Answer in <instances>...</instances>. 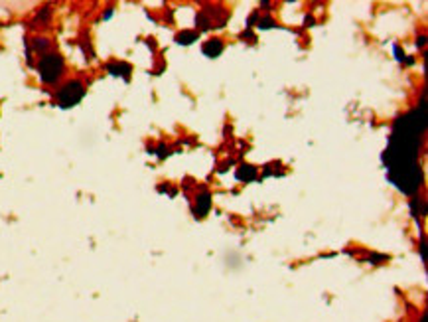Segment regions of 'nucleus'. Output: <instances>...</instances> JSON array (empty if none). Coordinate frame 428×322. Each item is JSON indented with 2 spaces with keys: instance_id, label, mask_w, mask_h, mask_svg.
<instances>
[{
  "instance_id": "1",
  "label": "nucleus",
  "mask_w": 428,
  "mask_h": 322,
  "mask_svg": "<svg viewBox=\"0 0 428 322\" xmlns=\"http://www.w3.org/2000/svg\"><path fill=\"white\" fill-rule=\"evenodd\" d=\"M387 178L397 186L401 192H405V194L410 196V194L418 192L420 182H422V172H420V168H418L416 162H410V164H403V166L391 168L389 174H387Z\"/></svg>"
},
{
  "instance_id": "2",
  "label": "nucleus",
  "mask_w": 428,
  "mask_h": 322,
  "mask_svg": "<svg viewBox=\"0 0 428 322\" xmlns=\"http://www.w3.org/2000/svg\"><path fill=\"white\" fill-rule=\"evenodd\" d=\"M64 69H66V62L57 51H47L38 62L40 79L45 85H53L55 81H59V77L64 75Z\"/></svg>"
},
{
  "instance_id": "3",
  "label": "nucleus",
  "mask_w": 428,
  "mask_h": 322,
  "mask_svg": "<svg viewBox=\"0 0 428 322\" xmlns=\"http://www.w3.org/2000/svg\"><path fill=\"white\" fill-rule=\"evenodd\" d=\"M57 103L59 107L64 109H69V107H75L83 97H85V85L79 81V79H69L68 83H64L57 91Z\"/></svg>"
},
{
  "instance_id": "4",
  "label": "nucleus",
  "mask_w": 428,
  "mask_h": 322,
  "mask_svg": "<svg viewBox=\"0 0 428 322\" xmlns=\"http://www.w3.org/2000/svg\"><path fill=\"white\" fill-rule=\"evenodd\" d=\"M209 207H211V196H209V192H202V194L196 198V207H194V211H196L198 218H203V216L209 211Z\"/></svg>"
},
{
  "instance_id": "5",
  "label": "nucleus",
  "mask_w": 428,
  "mask_h": 322,
  "mask_svg": "<svg viewBox=\"0 0 428 322\" xmlns=\"http://www.w3.org/2000/svg\"><path fill=\"white\" fill-rule=\"evenodd\" d=\"M221 51H223V42H221L219 38L207 40V42L203 44V53H205L207 58H217Z\"/></svg>"
},
{
  "instance_id": "6",
  "label": "nucleus",
  "mask_w": 428,
  "mask_h": 322,
  "mask_svg": "<svg viewBox=\"0 0 428 322\" xmlns=\"http://www.w3.org/2000/svg\"><path fill=\"white\" fill-rule=\"evenodd\" d=\"M107 69L111 71V75H123L125 79H129V73H131V66H127L123 62H113V64H109Z\"/></svg>"
},
{
  "instance_id": "7",
  "label": "nucleus",
  "mask_w": 428,
  "mask_h": 322,
  "mask_svg": "<svg viewBox=\"0 0 428 322\" xmlns=\"http://www.w3.org/2000/svg\"><path fill=\"white\" fill-rule=\"evenodd\" d=\"M255 176H257V168L251 166V164H243V166H239V170H237V178H239V180L249 182V180H253Z\"/></svg>"
},
{
  "instance_id": "8",
  "label": "nucleus",
  "mask_w": 428,
  "mask_h": 322,
  "mask_svg": "<svg viewBox=\"0 0 428 322\" xmlns=\"http://www.w3.org/2000/svg\"><path fill=\"white\" fill-rule=\"evenodd\" d=\"M178 44H184V46H188V44H192V42H196L198 40V34L196 32H188V30H184L181 34H178Z\"/></svg>"
},
{
  "instance_id": "9",
  "label": "nucleus",
  "mask_w": 428,
  "mask_h": 322,
  "mask_svg": "<svg viewBox=\"0 0 428 322\" xmlns=\"http://www.w3.org/2000/svg\"><path fill=\"white\" fill-rule=\"evenodd\" d=\"M259 26L261 28H272L274 26V20L269 18V16H265V18H259Z\"/></svg>"
},
{
  "instance_id": "10",
  "label": "nucleus",
  "mask_w": 428,
  "mask_h": 322,
  "mask_svg": "<svg viewBox=\"0 0 428 322\" xmlns=\"http://www.w3.org/2000/svg\"><path fill=\"white\" fill-rule=\"evenodd\" d=\"M395 53H397V60H399V62H403V60H405V56L401 53V47L399 46H395Z\"/></svg>"
}]
</instances>
